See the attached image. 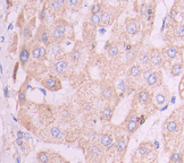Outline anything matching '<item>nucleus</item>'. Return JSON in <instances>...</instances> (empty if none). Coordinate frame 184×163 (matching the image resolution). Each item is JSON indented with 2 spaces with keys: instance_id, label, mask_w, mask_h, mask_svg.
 <instances>
[{
  "instance_id": "obj_1",
  "label": "nucleus",
  "mask_w": 184,
  "mask_h": 163,
  "mask_svg": "<svg viewBox=\"0 0 184 163\" xmlns=\"http://www.w3.org/2000/svg\"><path fill=\"white\" fill-rule=\"evenodd\" d=\"M68 27H70V26H68V24L65 21H63V19L57 21L52 25L51 32H50V40H51V42H55V43L62 42L66 38V35H67Z\"/></svg>"
},
{
  "instance_id": "obj_2",
  "label": "nucleus",
  "mask_w": 184,
  "mask_h": 163,
  "mask_svg": "<svg viewBox=\"0 0 184 163\" xmlns=\"http://www.w3.org/2000/svg\"><path fill=\"white\" fill-rule=\"evenodd\" d=\"M47 131V136L49 137V142L53 143H63L66 138V134L62 128H59L57 126H51L49 127Z\"/></svg>"
},
{
  "instance_id": "obj_3",
  "label": "nucleus",
  "mask_w": 184,
  "mask_h": 163,
  "mask_svg": "<svg viewBox=\"0 0 184 163\" xmlns=\"http://www.w3.org/2000/svg\"><path fill=\"white\" fill-rule=\"evenodd\" d=\"M104 158V148L99 144H92L89 147V151L86 154V161L89 160L90 162H100L101 159Z\"/></svg>"
},
{
  "instance_id": "obj_4",
  "label": "nucleus",
  "mask_w": 184,
  "mask_h": 163,
  "mask_svg": "<svg viewBox=\"0 0 184 163\" xmlns=\"http://www.w3.org/2000/svg\"><path fill=\"white\" fill-rule=\"evenodd\" d=\"M41 84L46 87L47 90L52 91V92H57L62 89V82L60 79L57 78L56 76H52V75H49L47 76L46 78H43L41 80Z\"/></svg>"
},
{
  "instance_id": "obj_5",
  "label": "nucleus",
  "mask_w": 184,
  "mask_h": 163,
  "mask_svg": "<svg viewBox=\"0 0 184 163\" xmlns=\"http://www.w3.org/2000/svg\"><path fill=\"white\" fill-rule=\"evenodd\" d=\"M124 128L128 134H133L137 131V129L139 128V117L137 113L131 112L128 114L127 119L125 120V124H124Z\"/></svg>"
},
{
  "instance_id": "obj_6",
  "label": "nucleus",
  "mask_w": 184,
  "mask_h": 163,
  "mask_svg": "<svg viewBox=\"0 0 184 163\" xmlns=\"http://www.w3.org/2000/svg\"><path fill=\"white\" fill-rule=\"evenodd\" d=\"M35 39L36 41H39L40 43L43 44H50V32L48 27L46 26V24H42L38 27L36 34H35Z\"/></svg>"
},
{
  "instance_id": "obj_7",
  "label": "nucleus",
  "mask_w": 184,
  "mask_h": 163,
  "mask_svg": "<svg viewBox=\"0 0 184 163\" xmlns=\"http://www.w3.org/2000/svg\"><path fill=\"white\" fill-rule=\"evenodd\" d=\"M31 57L35 60H43L47 57V49L41 44H35L31 50Z\"/></svg>"
},
{
  "instance_id": "obj_8",
  "label": "nucleus",
  "mask_w": 184,
  "mask_h": 163,
  "mask_svg": "<svg viewBox=\"0 0 184 163\" xmlns=\"http://www.w3.org/2000/svg\"><path fill=\"white\" fill-rule=\"evenodd\" d=\"M99 145L102 147L104 150L108 151L111 147L114 146V139H113V136L108 134V133H104L101 134L99 137Z\"/></svg>"
},
{
  "instance_id": "obj_9",
  "label": "nucleus",
  "mask_w": 184,
  "mask_h": 163,
  "mask_svg": "<svg viewBox=\"0 0 184 163\" xmlns=\"http://www.w3.org/2000/svg\"><path fill=\"white\" fill-rule=\"evenodd\" d=\"M140 31V24L135 18H128L126 21V32L130 35H135Z\"/></svg>"
},
{
  "instance_id": "obj_10",
  "label": "nucleus",
  "mask_w": 184,
  "mask_h": 163,
  "mask_svg": "<svg viewBox=\"0 0 184 163\" xmlns=\"http://www.w3.org/2000/svg\"><path fill=\"white\" fill-rule=\"evenodd\" d=\"M30 58H31V51H30L29 46H27V44H23L19 50V62L23 67L27 65Z\"/></svg>"
},
{
  "instance_id": "obj_11",
  "label": "nucleus",
  "mask_w": 184,
  "mask_h": 163,
  "mask_svg": "<svg viewBox=\"0 0 184 163\" xmlns=\"http://www.w3.org/2000/svg\"><path fill=\"white\" fill-rule=\"evenodd\" d=\"M161 72H152L147 76V84L149 86H158L161 84Z\"/></svg>"
},
{
  "instance_id": "obj_12",
  "label": "nucleus",
  "mask_w": 184,
  "mask_h": 163,
  "mask_svg": "<svg viewBox=\"0 0 184 163\" xmlns=\"http://www.w3.org/2000/svg\"><path fill=\"white\" fill-rule=\"evenodd\" d=\"M127 145H128V137L121 136L117 139V143H116V151H117V153L123 156L125 154V152H126Z\"/></svg>"
},
{
  "instance_id": "obj_13",
  "label": "nucleus",
  "mask_w": 184,
  "mask_h": 163,
  "mask_svg": "<svg viewBox=\"0 0 184 163\" xmlns=\"http://www.w3.org/2000/svg\"><path fill=\"white\" fill-rule=\"evenodd\" d=\"M150 65H152L154 67H159L162 63V55L160 53V51L154 49L152 52L150 53Z\"/></svg>"
},
{
  "instance_id": "obj_14",
  "label": "nucleus",
  "mask_w": 184,
  "mask_h": 163,
  "mask_svg": "<svg viewBox=\"0 0 184 163\" xmlns=\"http://www.w3.org/2000/svg\"><path fill=\"white\" fill-rule=\"evenodd\" d=\"M68 67V62L65 59H58L57 61L53 63L52 66V70L56 74H63L66 72V69Z\"/></svg>"
},
{
  "instance_id": "obj_15",
  "label": "nucleus",
  "mask_w": 184,
  "mask_h": 163,
  "mask_svg": "<svg viewBox=\"0 0 184 163\" xmlns=\"http://www.w3.org/2000/svg\"><path fill=\"white\" fill-rule=\"evenodd\" d=\"M162 53H164V57H165L166 59L172 60V59H174V58L178 55V50L175 45H168L167 48L164 49Z\"/></svg>"
},
{
  "instance_id": "obj_16",
  "label": "nucleus",
  "mask_w": 184,
  "mask_h": 163,
  "mask_svg": "<svg viewBox=\"0 0 184 163\" xmlns=\"http://www.w3.org/2000/svg\"><path fill=\"white\" fill-rule=\"evenodd\" d=\"M114 19V15L110 10H104L101 13V19H100V26H107Z\"/></svg>"
},
{
  "instance_id": "obj_17",
  "label": "nucleus",
  "mask_w": 184,
  "mask_h": 163,
  "mask_svg": "<svg viewBox=\"0 0 184 163\" xmlns=\"http://www.w3.org/2000/svg\"><path fill=\"white\" fill-rule=\"evenodd\" d=\"M29 83L27 82H25L23 85H22V87L19 89L18 91V103L19 104H24L25 102H26V90L29 89Z\"/></svg>"
},
{
  "instance_id": "obj_18",
  "label": "nucleus",
  "mask_w": 184,
  "mask_h": 163,
  "mask_svg": "<svg viewBox=\"0 0 184 163\" xmlns=\"http://www.w3.org/2000/svg\"><path fill=\"white\" fill-rule=\"evenodd\" d=\"M113 113H114V110L111 107H105L102 109V111L100 113V118L104 121H110L111 118H113Z\"/></svg>"
},
{
  "instance_id": "obj_19",
  "label": "nucleus",
  "mask_w": 184,
  "mask_h": 163,
  "mask_svg": "<svg viewBox=\"0 0 184 163\" xmlns=\"http://www.w3.org/2000/svg\"><path fill=\"white\" fill-rule=\"evenodd\" d=\"M151 150H152V146L149 143H142L138 148V154H140L141 156H147L151 153Z\"/></svg>"
},
{
  "instance_id": "obj_20",
  "label": "nucleus",
  "mask_w": 184,
  "mask_h": 163,
  "mask_svg": "<svg viewBox=\"0 0 184 163\" xmlns=\"http://www.w3.org/2000/svg\"><path fill=\"white\" fill-rule=\"evenodd\" d=\"M138 100L140 103H143V104H147L149 103L150 100H151V96H150L149 91L147 90H141L139 92L138 94Z\"/></svg>"
},
{
  "instance_id": "obj_21",
  "label": "nucleus",
  "mask_w": 184,
  "mask_h": 163,
  "mask_svg": "<svg viewBox=\"0 0 184 163\" xmlns=\"http://www.w3.org/2000/svg\"><path fill=\"white\" fill-rule=\"evenodd\" d=\"M32 24H34V19L31 22V24H27L25 25L22 30V35H23L24 41H29L31 38H32Z\"/></svg>"
},
{
  "instance_id": "obj_22",
  "label": "nucleus",
  "mask_w": 184,
  "mask_h": 163,
  "mask_svg": "<svg viewBox=\"0 0 184 163\" xmlns=\"http://www.w3.org/2000/svg\"><path fill=\"white\" fill-rule=\"evenodd\" d=\"M165 130L169 134H173V133H176L178 130V124L176 120H168L165 125Z\"/></svg>"
},
{
  "instance_id": "obj_23",
  "label": "nucleus",
  "mask_w": 184,
  "mask_h": 163,
  "mask_svg": "<svg viewBox=\"0 0 184 163\" xmlns=\"http://www.w3.org/2000/svg\"><path fill=\"white\" fill-rule=\"evenodd\" d=\"M141 74H142V69H141V66H139V65H133V66H131V68L127 72V75L130 77H132V78H137Z\"/></svg>"
},
{
  "instance_id": "obj_24",
  "label": "nucleus",
  "mask_w": 184,
  "mask_h": 163,
  "mask_svg": "<svg viewBox=\"0 0 184 163\" xmlns=\"http://www.w3.org/2000/svg\"><path fill=\"white\" fill-rule=\"evenodd\" d=\"M50 153L47 151H40L36 154V160L39 161V163H49L50 162Z\"/></svg>"
},
{
  "instance_id": "obj_25",
  "label": "nucleus",
  "mask_w": 184,
  "mask_h": 163,
  "mask_svg": "<svg viewBox=\"0 0 184 163\" xmlns=\"http://www.w3.org/2000/svg\"><path fill=\"white\" fill-rule=\"evenodd\" d=\"M49 45V52H50V55H52L53 57H58L60 55V52H62V48H60V45L59 43H55V42H50V44Z\"/></svg>"
},
{
  "instance_id": "obj_26",
  "label": "nucleus",
  "mask_w": 184,
  "mask_h": 163,
  "mask_svg": "<svg viewBox=\"0 0 184 163\" xmlns=\"http://www.w3.org/2000/svg\"><path fill=\"white\" fill-rule=\"evenodd\" d=\"M138 61H139V66H145L150 62V53L149 52H141L138 57Z\"/></svg>"
},
{
  "instance_id": "obj_27",
  "label": "nucleus",
  "mask_w": 184,
  "mask_h": 163,
  "mask_svg": "<svg viewBox=\"0 0 184 163\" xmlns=\"http://www.w3.org/2000/svg\"><path fill=\"white\" fill-rule=\"evenodd\" d=\"M182 70H183V63L176 62V63H174L172 66V68H171V74H172V76L176 77V76H178L180 74L182 73Z\"/></svg>"
},
{
  "instance_id": "obj_28",
  "label": "nucleus",
  "mask_w": 184,
  "mask_h": 163,
  "mask_svg": "<svg viewBox=\"0 0 184 163\" xmlns=\"http://www.w3.org/2000/svg\"><path fill=\"white\" fill-rule=\"evenodd\" d=\"M166 101H167V96L164 94V93H157L156 94V96H155V102H156V104L157 105H162V104H165L166 103Z\"/></svg>"
},
{
  "instance_id": "obj_29",
  "label": "nucleus",
  "mask_w": 184,
  "mask_h": 163,
  "mask_svg": "<svg viewBox=\"0 0 184 163\" xmlns=\"http://www.w3.org/2000/svg\"><path fill=\"white\" fill-rule=\"evenodd\" d=\"M100 19H101V13L100 14H91L90 22L93 26H100Z\"/></svg>"
},
{
  "instance_id": "obj_30",
  "label": "nucleus",
  "mask_w": 184,
  "mask_h": 163,
  "mask_svg": "<svg viewBox=\"0 0 184 163\" xmlns=\"http://www.w3.org/2000/svg\"><path fill=\"white\" fill-rule=\"evenodd\" d=\"M81 5H82V1H79V0H66V7H69L75 10L80 8Z\"/></svg>"
},
{
  "instance_id": "obj_31",
  "label": "nucleus",
  "mask_w": 184,
  "mask_h": 163,
  "mask_svg": "<svg viewBox=\"0 0 184 163\" xmlns=\"http://www.w3.org/2000/svg\"><path fill=\"white\" fill-rule=\"evenodd\" d=\"M171 163H183L182 154L178 152H174L171 155Z\"/></svg>"
},
{
  "instance_id": "obj_32",
  "label": "nucleus",
  "mask_w": 184,
  "mask_h": 163,
  "mask_svg": "<svg viewBox=\"0 0 184 163\" xmlns=\"http://www.w3.org/2000/svg\"><path fill=\"white\" fill-rule=\"evenodd\" d=\"M49 15H50V13L48 11L47 7H45V8L40 11V15H39V17H40V21L42 22V24H46V21L48 19Z\"/></svg>"
},
{
  "instance_id": "obj_33",
  "label": "nucleus",
  "mask_w": 184,
  "mask_h": 163,
  "mask_svg": "<svg viewBox=\"0 0 184 163\" xmlns=\"http://www.w3.org/2000/svg\"><path fill=\"white\" fill-rule=\"evenodd\" d=\"M91 14H100L101 10H102V4L100 2H94L93 5L91 6Z\"/></svg>"
},
{
  "instance_id": "obj_34",
  "label": "nucleus",
  "mask_w": 184,
  "mask_h": 163,
  "mask_svg": "<svg viewBox=\"0 0 184 163\" xmlns=\"http://www.w3.org/2000/svg\"><path fill=\"white\" fill-rule=\"evenodd\" d=\"M118 53H119V48H118V45L113 44L109 49H108V55H109L110 57L118 56Z\"/></svg>"
},
{
  "instance_id": "obj_35",
  "label": "nucleus",
  "mask_w": 184,
  "mask_h": 163,
  "mask_svg": "<svg viewBox=\"0 0 184 163\" xmlns=\"http://www.w3.org/2000/svg\"><path fill=\"white\" fill-rule=\"evenodd\" d=\"M113 93H114V91H113L111 87H106L102 91V97L106 99V100H108V99H110L113 96Z\"/></svg>"
},
{
  "instance_id": "obj_36",
  "label": "nucleus",
  "mask_w": 184,
  "mask_h": 163,
  "mask_svg": "<svg viewBox=\"0 0 184 163\" xmlns=\"http://www.w3.org/2000/svg\"><path fill=\"white\" fill-rule=\"evenodd\" d=\"M135 55H137V50H135V48H132L131 50L127 52V55H126L127 61H133L134 58H135Z\"/></svg>"
},
{
  "instance_id": "obj_37",
  "label": "nucleus",
  "mask_w": 184,
  "mask_h": 163,
  "mask_svg": "<svg viewBox=\"0 0 184 163\" xmlns=\"http://www.w3.org/2000/svg\"><path fill=\"white\" fill-rule=\"evenodd\" d=\"M176 35L181 39H184V25H180L176 28Z\"/></svg>"
},
{
  "instance_id": "obj_38",
  "label": "nucleus",
  "mask_w": 184,
  "mask_h": 163,
  "mask_svg": "<svg viewBox=\"0 0 184 163\" xmlns=\"http://www.w3.org/2000/svg\"><path fill=\"white\" fill-rule=\"evenodd\" d=\"M17 139H21V141H24V133L18 130L17 131Z\"/></svg>"
},
{
  "instance_id": "obj_39",
  "label": "nucleus",
  "mask_w": 184,
  "mask_h": 163,
  "mask_svg": "<svg viewBox=\"0 0 184 163\" xmlns=\"http://www.w3.org/2000/svg\"><path fill=\"white\" fill-rule=\"evenodd\" d=\"M4 93H5V97H9V91H8V87H5L4 89Z\"/></svg>"
},
{
  "instance_id": "obj_40",
  "label": "nucleus",
  "mask_w": 184,
  "mask_h": 163,
  "mask_svg": "<svg viewBox=\"0 0 184 163\" xmlns=\"http://www.w3.org/2000/svg\"><path fill=\"white\" fill-rule=\"evenodd\" d=\"M24 144V142L23 141H21V139H16V145H18V146L21 147L22 145Z\"/></svg>"
},
{
  "instance_id": "obj_41",
  "label": "nucleus",
  "mask_w": 184,
  "mask_h": 163,
  "mask_svg": "<svg viewBox=\"0 0 184 163\" xmlns=\"http://www.w3.org/2000/svg\"><path fill=\"white\" fill-rule=\"evenodd\" d=\"M24 139H26V141H30L31 139V136L29 134H24Z\"/></svg>"
},
{
  "instance_id": "obj_42",
  "label": "nucleus",
  "mask_w": 184,
  "mask_h": 163,
  "mask_svg": "<svg viewBox=\"0 0 184 163\" xmlns=\"http://www.w3.org/2000/svg\"><path fill=\"white\" fill-rule=\"evenodd\" d=\"M180 87H181V92L184 91V79L182 80V83H181V86H180Z\"/></svg>"
},
{
  "instance_id": "obj_43",
  "label": "nucleus",
  "mask_w": 184,
  "mask_h": 163,
  "mask_svg": "<svg viewBox=\"0 0 184 163\" xmlns=\"http://www.w3.org/2000/svg\"><path fill=\"white\" fill-rule=\"evenodd\" d=\"M16 163H21V158H19V156L16 158Z\"/></svg>"
},
{
  "instance_id": "obj_44",
  "label": "nucleus",
  "mask_w": 184,
  "mask_h": 163,
  "mask_svg": "<svg viewBox=\"0 0 184 163\" xmlns=\"http://www.w3.org/2000/svg\"><path fill=\"white\" fill-rule=\"evenodd\" d=\"M13 28V24H10V25H9V27H8V30H12Z\"/></svg>"
},
{
  "instance_id": "obj_45",
  "label": "nucleus",
  "mask_w": 184,
  "mask_h": 163,
  "mask_svg": "<svg viewBox=\"0 0 184 163\" xmlns=\"http://www.w3.org/2000/svg\"><path fill=\"white\" fill-rule=\"evenodd\" d=\"M118 163H122V162H118Z\"/></svg>"
}]
</instances>
